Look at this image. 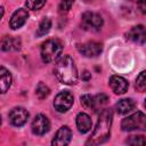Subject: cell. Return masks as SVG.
I'll return each mask as SVG.
<instances>
[{"instance_id":"obj_1","label":"cell","mask_w":146,"mask_h":146,"mask_svg":"<svg viewBox=\"0 0 146 146\" xmlns=\"http://www.w3.org/2000/svg\"><path fill=\"white\" fill-rule=\"evenodd\" d=\"M113 120V112L111 108H105L99 114L96 128L94 129L90 138L86 141V145H99L105 141L111 136V125Z\"/></svg>"},{"instance_id":"obj_2","label":"cell","mask_w":146,"mask_h":146,"mask_svg":"<svg viewBox=\"0 0 146 146\" xmlns=\"http://www.w3.org/2000/svg\"><path fill=\"white\" fill-rule=\"evenodd\" d=\"M55 75L64 84H75L78 81V71L71 56L64 55L55 66Z\"/></svg>"},{"instance_id":"obj_3","label":"cell","mask_w":146,"mask_h":146,"mask_svg":"<svg viewBox=\"0 0 146 146\" xmlns=\"http://www.w3.org/2000/svg\"><path fill=\"white\" fill-rule=\"evenodd\" d=\"M63 50V44L57 39H49L41 46V58L44 63H51L59 58Z\"/></svg>"},{"instance_id":"obj_4","label":"cell","mask_w":146,"mask_h":146,"mask_svg":"<svg viewBox=\"0 0 146 146\" xmlns=\"http://www.w3.org/2000/svg\"><path fill=\"white\" fill-rule=\"evenodd\" d=\"M121 128L123 131H146V115L143 112H136L122 120Z\"/></svg>"},{"instance_id":"obj_5","label":"cell","mask_w":146,"mask_h":146,"mask_svg":"<svg viewBox=\"0 0 146 146\" xmlns=\"http://www.w3.org/2000/svg\"><path fill=\"white\" fill-rule=\"evenodd\" d=\"M82 27L87 31H99L104 24L103 17L92 11H86L82 14Z\"/></svg>"},{"instance_id":"obj_6","label":"cell","mask_w":146,"mask_h":146,"mask_svg":"<svg viewBox=\"0 0 146 146\" xmlns=\"http://www.w3.org/2000/svg\"><path fill=\"white\" fill-rule=\"evenodd\" d=\"M73 105V95L70 91H60L59 94H57V96L55 97L54 100V107L57 112L59 113H65L67 112L71 106Z\"/></svg>"},{"instance_id":"obj_7","label":"cell","mask_w":146,"mask_h":146,"mask_svg":"<svg viewBox=\"0 0 146 146\" xmlns=\"http://www.w3.org/2000/svg\"><path fill=\"white\" fill-rule=\"evenodd\" d=\"M31 129H32V132L38 136H42V135L47 133L50 129L49 119L43 114H38L32 121Z\"/></svg>"},{"instance_id":"obj_8","label":"cell","mask_w":146,"mask_h":146,"mask_svg":"<svg viewBox=\"0 0 146 146\" xmlns=\"http://www.w3.org/2000/svg\"><path fill=\"white\" fill-rule=\"evenodd\" d=\"M78 50L83 56L91 58V57H97L98 55H100L103 50V46L100 42H97V41H88L86 43L79 44Z\"/></svg>"},{"instance_id":"obj_9","label":"cell","mask_w":146,"mask_h":146,"mask_svg":"<svg viewBox=\"0 0 146 146\" xmlns=\"http://www.w3.org/2000/svg\"><path fill=\"white\" fill-rule=\"evenodd\" d=\"M29 119V112L24 107H14L9 112V121L15 127H22Z\"/></svg>"},{"instance_id":"obj_10","label":"cell","mask_w":146,"mask_h":146,"mask_svg":"<svg viewBox=\"0 0 146 146\" xmlns=\"http://www.w3.org/2000/svg\"><path fill=\"white\" fill-rule=\"evenodd\" d=\"M71 139H72L71 129L67 125H63L57 130V132H56V135H55V137L51 141V145H54V146H66V145L70 144Z\"/></svg>"},{"instance_id":"obj_11","label":"cell","mask_w":146,"mask_h":146,"mask_svg":"<svg viewBox=\"0 0 146 146\" xmlns=\"http://www.w3.org/2000/svg\"><path fill=\"white\" fill-rule=\"evenodd\" d=\"M127 39L135 43L144 44L146 42V29L143 25H136L131 27L127 33Z\"/></svg>"},{"instance_id":"obj_12","label":"cell","mask_w":146,"mask_h":146,"mask_svg":"<svg viewBox=\"0 0 146 146\" xmlns=\"http://www.w3.org/2000/svg\"><path fill=\"white\" fill-rule=\"evenodd\" d=\"M108 84L112 89V91L116 95H122L124 94L127 90H128V87H129V83L128 81L120 76V75H112L110 78V81H108Z\"/></svg>"},{"instance_id":"obj_13","label":"cell","mask_w":146,"mask_h":146,"mask_svg":"<svg viewBox=\"0 0 146 146\" xmlns=\"http://www.w3.org/2000/svg\"><path fill=\"white\" fill-rule=\"evenodd\" d=\"M27 18H29V13H27L26 9H24V8L17 9V10L11 15V17H10V21H9V26H10V29L17 30V29L22 27V26L25 24V22L27 21Z\"/></svg>"},{"instance_id":"obj_14","label":"cell","mask_w":146,"mask_h":146,"mask_svg":"<svg viewBox=\"0 0 146 146\" xmlns=\"http://www.w3.org/2000/svg\"><path fill=\"white\" fill-rule=\"evenodd\" d=\"M75 122H76V128L81 133L88 132L92 127V122H91L90 116L87 113H83V112H81L76 115Z\"/></svg>"},{"instance_id":"obj_15","label":"cell","mask_w":146,"mask_h":146,"mask_svg":"<svg viewBox=\"0 0 146 146\" xmlns=\"http://www.w3.org/2000/svg\"><path fill=\"white\" fill-rule=\"evenodd\" d=\"M135 105L136 104L131 98H123V99H121L116 103L115 110L119 114L124 115V114H128L129 112H131L135 108Z\"/></svg>"},{"instance_id":"obj_16","label":"cell","mask_w":146,"mask_h":146,"mask_svg":"<svg viewBox=\"0 0 146 146\" xmlns=\"http://www.w3.org/2000/svg\"><path fill=\"white\" fill-rule=\"evenodd\" d=\"M11 81H13V79H11L10 72L6 67L1 66L0 67V84H1V92L2 94L7 92V90L10 88Z\"/></svg>"},{"instance_id":"obj_17","label":"cell","mask_w":146,"mask_h":146,"mask_svg":"<svg viewBox=\"0 0 146 146\" xmlns=\"http://www.w3.org/2000/svg\"><path fill=\"white\" fill-rule=\"evenodd\" d=\"M21 48V41L18 39H13L9 36H3L1 41V49L3 51H9L11 49H19Z\"/></svg>"},{"instance_id":"obj_18","label":"cell","mask_w":146,"mask_h":146,"mask_svg":"<svg viewBox=\"0 0 146 146\" xmlns=\"http://www.w3.org/2000/svg\"><path fill=\"white\" fill-rule=\"evenodd\" d=\"M80 100H81V105L86 110H95L96 108V99L94 96L86 94L80 97Z\"/></svg>"},{"instance_id":"obj_19","label":"cell","mask_w":146,"mask_h":146,"mask_svg":"<svg viewBox=\"0 0 146 146\" xmlns=\"http://www.w3.org/2000/svg\"><path fill=\"white\" fill-rule=\"evenodd\" d=\"M50 27H51V21H50V18L44 17L40 22V24H39V27H38V31H36V35L38 36H42V35L47 34L50 31Z\"/></svg>"},{"instance_id":"obj_20","label":"cell","mask_w":146,"mask_h":146,"mask_svg":"<svg viewBox=\"0 0 146 146\" xmlns=\"http://www.w3.org/2000/svg\"><path fill=\"white\" fill-rule=\"evenodd\" d=\"M136 89L139 91V92H144L146 91V70L145 71H141L137 79H136V84H135Z\"/></svg>"},{"instance_id":"obj_21","label":"cell","mask_w":146,"mask_h":146,"mask_svg":"<svg viewBox=\"0 0 146 146\" xmlns=\"http://www.w3.org/2000/svg\"><path fill=\"white\" fill-rule=\"evenodd\" d=\"M50 94V89L48 88V86H46L43 82H40L35 89V95L40 98V99H44L46 97H48V95Z\"/></svg>"},{"instance_id":"obj_22","label":"cell","mask_w":146,"mask_h":146,"mask_svg":"<svg viewBox=\"0 0 146 146\" xmlns=\"http://www.w3.org/2000/svg\"><path fill=\"white\" fill-rule=\"evenodd\" d=\"M44 3H46V0H26L25 1L27 9H31V10H39L43 7Z\"/></svg>"},{"instance_id":"obj_23","label":"cell","mask_w":146,"mask_h":146,"mask_svg":"<svg viewBox=\"0 0 146 146\" xmlns=\"http://www.w3.org/2000/svg\"><path fill=\"white\" fill-rule=\"evenodd\" d=\"M125 143L129 145H146V139L143 136H130Z\"/></svg>"},{"instance_id":"obj_24","label":"cell","mask_w":146,"mask_h":146,"mask_svg":"<svg viewBox=\"0 0 146 146\" xmlns=\"http://www.w3.org/2000/svg\"><path fill=\"white\" fill-rule=\"evenodd\" d=\"M73 2H74V0H62L60 3H59V6H58V10H59V13H60V14H65V13H67V11L72 8Z\"/></svg>"},{"instance_id":"obj_25","label":"cell","mask_w":146,"mask_h":146,"mask_svg":"<svg viewBox=\"0 0 146 146\" xmlns=\"http://www.w3.org/2000/svg\"><path fill=\"white\" fill-rule=\"evenodd\" d=\"M95 99H96V107L97 106H100L102 107V106L106 105L107 104V100H108L107 96L104 95V94H99V95L95 96Z\"/></svg>"},{"instance_id":"obj_26","label":"cell","mask_w":146,"mask_h":146,"mask_svg":"<svg viewBox=\"0 0 146 146\" xmlns=\"http://www.w3.org/2000/svg\"><path fill=\"white\" fill-rule=\"evenodd\" d=\"M138 8L143 14H146V0H137Z\"/></svg>"},{"instance_id":"obj_27","label":"cell","mask_w":146,"mask_h":146,"mask_svg":"<svg viewBox=\"0 0 146 146\" xmlns=\"http://www.w3.org/2000/svg\"><path fill=\"white\" fill-rule=\"evenodd\" d=\"M81 78H82V80H84V81H88L90 78H91V74L88 72V71H84L83 73H82V75H81Z\"/></svg>"},{"instance_id":"obj_28","label":"cell","mask_w":146,"mask_h":146,"mask_svg":"<svg viewBox=\"0 0 146 146\" xmlns=\"http://www.w3.org/2000/svg\"><path fill=\"white\" fill-rule=\"evenodd\" d=\"M144 105H145V107H146V99H145V103H144Z\"/></svg>"}]
</instances>
